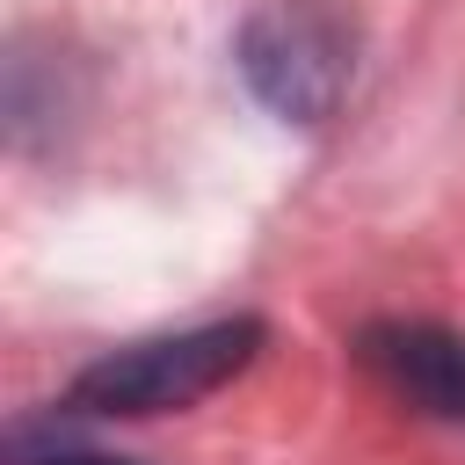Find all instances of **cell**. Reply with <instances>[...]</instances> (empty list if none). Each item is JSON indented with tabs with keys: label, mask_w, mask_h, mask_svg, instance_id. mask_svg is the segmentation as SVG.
I'll use <instances>...</instances> for the list:
<instances>
[{
	"label": "cell",
	"mask_w": 465,
	"mask_h": 465,
	"mask_svg": "<svg viewBox=\"0 0 465 465\" xmlns=\"http://www.w3.org/2000/svg\"><path fill=\"white\" fill-rule=\"evenodd\" d=\"M254 349H262V320H211V327H189V334L109 349L102 363H87L73 378L65 407H80V414H167V407H196Z\"/></svg>",
	"instance_id": "cell-1"
},
{
	"label": "cell",
	"mask_w": 465,
	"mask_h": 465,
	"mask_svg": "<svg viewBox=\"0 0 465 465\" xmlns=\"http://www.w3.org/2000/svg\"><path fill=\"white\" fill-rule=\"evenodd\" d=\"M240 65L247 80L262 87V102H276L283 116H327L341 80H349V36L341 22H327L320 7L305 0H283L269 15L247 22V44H240Z\"/></svg>",
	"instance_id": "cell-2"
},
{
	"label": "cell",
	"mask_w": 465,
	"mask_h": 465,
	"mask_svg": "<svg viewBox=\"0 0 465 465\" xmlns=\"http://www.w3.org/2000/svg\"><path fill=\"white\" fill-rule=\"evenodd\" d=\"M356 363L392 400H407L414 414L465 421V341L450 327H429V320H371L356 334Z\"/></svg>",
	"instance_id": "cell-3"
},
{
	"label": "cell",
	"mask_w": 465,
	"mask_h": 465,
	"mask_svg": "<svg viewBox=\"0 0 465 465\" xmlns=\"http://www.w3.org/2000/svg\"><path fill=\"white\" fill-rule=\"evenodd\" d=\"M7 465H131V458H109V450H94L65 429H22L7 443Z\"/></svg>",
	"instance_id": "cell-4"
}]
</instances>
